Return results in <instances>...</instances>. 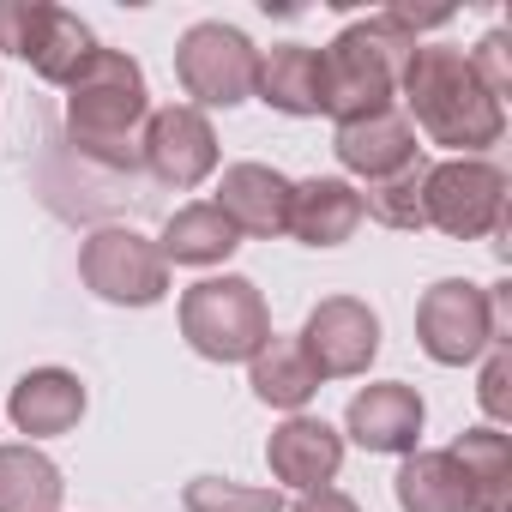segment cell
Masks as SVG:
<instances>
[{
  "label": "cell",
  "mask_w": 512,
  "mask_h": 512,
  "mask_svg": "<svg viewBox=\"0 0 512 512\" xmlns=\"http://www.w3.org/2000/svg\"><path fill=\"white\" fill-rule=\"evenodd\" d=\"M398 91H404L410 127H422L434 145H446L458 157H476L482 145H494L506 133V103L476 79L464 49L416 43L398 73Z\"/></svg>",
  "instance_id": "1"
},
{
  "label": "cell",
  "mask_w": 512,
  "mask_h": 512,
  "mask_svg": "<svg viewBox=\"0 0 512 512\" xmlns=\"http://www.w3.org/2000/svg\"><path fill=\"white\" fill-rule=\"evenodd\" d=\"M67 91V133L73 151L109 175H133L139 169V133L151 121V97H145V73L133 55L121 49H91V61L61 85Z\"/></svg>",
  "instance_id": "2"
},
{
  "label": "cell",
  "mask_w": 512,
  "mask_h": 512,
  "mask_svg": "<svg viewBox=\"0 0 512 512\" xmlns=\"http://www.w3.org/2000/svg\"><path fill=\"white\" fill-rule=\"evenodd\" d=\"M422 19L410 13H368L356 25H344L326 49H320V115L362 121L380 109H398V73L416 49Z\"/></svg>",
  "instance_id": "3"
},
{
  "label": "cell",
  "mask_w": 512,
  "mask_h": 512,
  "mask_svg": "<svg viewBox=\"0 0 512 512\" xmlns=\"http://www.w3.org/2000/svg\"><path fill=\"white\" fill-rule=\"evenodd\" d=\"M181 338L205 362H253L272 338V308L253 278L223 272V278L181 290Z\"/></svg>",
  "instance_id": "4"
},
{
  "label": "cell",
  "mask_w": 512,
  "mask_h": 512,
  "mask_svg": "<svg viewBox=\"0 0 512 512\" xmlns=\"http://www.w3.org/2000/svg\"><path fill=\"white\" fill-rule=\"evenodd\" d=\"M416 344L440 368H464L482 350L506 344V284L482 290L470 278H440L416 302Z\"/></svg>",
  "instance_id": "5"
},
{
  "label": "cell",
  "mask_w": 512,
  "mask_h": 512,
  "mask_svg": "<svg viewBox=\"0 0 512 512\" xmlns=\"http://www.w3.org/2000/svg\"><path fill=\"white\" fill-rule=\"evenodd\" d=\"M422 223L452 241H482L506 229V169L488 157H446L422 175Z\"/></svg>",
  "instance_id": "6"
},
{
  "label": "cell",
  "mask_w": 512,
  "mask_h": 512,
  "mask_svg": "<svg viewBox=\"0 0 512 512\" xmlns=\"http://www.w3.org/2000/svg\"><path fill=\"white\" fill-rule=\"evenodd\" d=\"M253 73H260V49H253L235 25L205 19L193 31H181L175 43V79L193 97V109H241L253 97Z\"/></svg>",
  "instance_id": "7"
},
{
  "label": "cell",
  "mask_w": 512,
  "mask_h": 512,
  "mask_svg": "<svg viewBox=\"0 0 512 512\" xmlns=\"http://www.w3.org/2000/svg\"><path fill=\"white\" fill-rule=\"evenodd\" d=\"M79 278L91 296L115 308H151L169 296V260L163 247L139 229H97L79 247Z\"/></svg>",
  "instance_id": "8"
},
{
  "label": "cell",
  "mask_w": 512,
  "mask_h": 512,
  "mask_svg": "<svg viewBox=\"0 0 512 512\" xmlns=\"http://www.w3.org/2000/svg\"><path fill=\"white\" fill-rule=\"evenodd\" d=\"M296 344H302V356L314 362L320 380H356L380 356V314L368 302H356V296H326L308 314Z\"/></svg>",
  "instance_id": "9"
},
{
  "label": "cell",
  "mask_w": 512,
  "mask_h": 512,
  "mask_svg": "<svg viewBox=\"0 0 512 512\" xmlns=\"http://www.w3.org/2000/svg\"><path fill=\"white\" fill-rule=\"evenodd\" d=\"M139 163H145L163 187L187 193V187H199V181L217 169V133H211V121H205L193 103L151 109V121H145V133H139Z\"/></svg>",
  "instance_id": "10"
},
{
  "label": "cell",
  "mask_w": 512,
  "mask_h": 512,
  "mask_svg": "<svg viewBox=\"0 0 512 512\" xmlns=\"http://www.w3.org/2000/svg\"><path fill=\"white\" fill-rule=\"evenodd\" d=\"M422 422H428L422 392H416V386H404V380L362 386V392L350 398V416H344V428H350V440H356L362 452H398V458H404V452H416Z\"/></svg>",
  "instance_id": "11"
},
{
  "label": "cell",
  "mask_w": 512,
  "mask_h": 512,
  "mask_svg": "<svg viewBox=\"0 0 512 512\" xmlns=\"http://www.w3.org/2000/svg\"><path fill=\"white\" fill-rule=\"evenodd\" d=\"M266 464H272V482L278 488H296V494H314L338 476L344 464V434L320 416H290L272 428L266 440Z\"/></svg>",
  "instance_id": "12"
},
{
  "label": "cell",
  "mask_w": 512,
  "mask_h": 512,
  "mask_svg": "<svg viewBox=\"0 0 512 512\" xmlns=\"http://www.w3.org/2000/svg\"><path fill=\"white\" fill-rule=\"evenodd\" d=\"M290 175H278L272 163H229L217 181V211L235 223V235H284L290 223Z\"/></svg>",
  "instance_id": "13"
},
{
  "label": "cell",
  "mask_w": 512,
  "mask_h": 512,
  "mask_svg": "<svg viewBox=\"0 0 512 512\" xmlns=\"http://www.w3.org/2000/svg\"><path fill=\"white\" fill-rule=\"evenodd\" d=\"M332 151H338V163H344L350 175H362V181H386V175H398L404 163L422 157V151H416V127H410L404 109H380V115L344 121V127L332 133Z\"/></svg>",
  "instance_id": "14"
},
{
  "label": "cell",
  "mask_w": 512,
  "mask_h": 512,
  "mask_svg": "<svg viewBox=\"0 0 512 512\" xmlns=\"http://www.w3.org/2000/svg\"><path fill=\"white\" fill-rule=\"evenodd\" d=\"M85 404L91 398H85V380L73 368H31V374H19V386L7 398V416H13L19 434L55 440V434H73L79 428Z\"/></svg>",
  "instance_id": "15"
},
{
  "label": "cell",
  "mask_w": 512,
  "mask_h": 512,
  "mask_svg": "<svg viewBox=\"0 0 512 512\" xmlns=\"http://www.w3.org/2000/svg\"><path fill=\"white\" fill-rule=\"evenodd\" d=\"M362 229V193L338 175H314L290 187V223L284 235H296L302 247H344Z\"/></svg>",
  "instance_id": "16"
},
{
  "label": "cell",
  "mask_w": 512,
  "mask_h": 512,
  "mask_svg": "<svg viewBox=\"0 0 512 512\" xmlns=\"http://www.w3.org/2000/svg\"><path fill=\"white\" fill-rule=\"evenodd\" d=\"M253 97L278 115H320V49L308 43H278L260 55Z\"/></svg>",
  "instance_id": "17"
},
{
  "label": "cell",
  "mask_w": 512,
  "mask_h": 512,
  "mask_svg": "<svg viewBox=\"0 0 512 512\" xmlns=\"http://www.w3.org/2000/svg\"><path fill=\"white\" fill-rule=\"evenodd\" d=\"M446 452L464 470L470 512H506V500H512V440L500 428H464Z\"/></svg>",
  "instance_id": "18"
},
{
  "label": "cell",
  "mask_w": 512,
  "mask_h": 512,
  "mask_svg": "<svg viewBox=\"0 0 512 512\" xmlns=\"http://www.w3.org/2000/svg\"><path fill=\"white\" fill-rule=\"evenodd\" d=\"M247 386H253V398H260V404L302 416V404L320 392V374H314V362L302 356L296 338H278V332H272L266 350L247 362Z\"/></svg>",
  "instance_id": "19"
},
{
  "label": "cell",
  "mask_w": 512,
  "mask_h": 512,
  "mask_svg": "<svg viewBox=\"0 0 512 512\" xmlns=\"http://www.w3.org/2000/svg\"><path fill=\"white\" fill-rule=\"evenodd\" d=\"M157 247H163V260H175V266H223L229 253L241 247V235H235V223L211 199H199V205H181L163 223Z\"/></svg>",
  "instance_id": "20"
},
{
  "label": "cell",
  "mask_w": 512,
  "mask_h": 512,
  "mask_svg": "<svg viewBox=\"0 0 512 512\" xmlns=\"http://www.w3.org/2000/svg\"><path fill=\"white\" fill-rule=\"evenodd\" d=\"M392 494H398V512H470V488L452 452H404Z\"/></svg>",
  "instance_id": "21"
},
{
  "label": "cell",
  "mask_w": 512,
  "mask_h": 512,
  "mask_svg": "<svg viewBox=\"0 0 512 512\" xmlns=\"http://www.w3.org/2000/svg\"><path fill=\"white\" fill-rule=\"evenodd\" d=\"M91 49H97L91 25H85L79 13H67V7H49V0H43L37 31H31V49H25L31 73H37V79H49V85H67V79H73L85 61H91Z\"/></svg>",
  "instance_id": "22"
},
{
  "label": "cell",
  "mask_w": 512,
  "mask_h": 512,
  "mask_svg": "<svg viewBox=\"0 0 512 512\" xmlns=\"http://www.w3.org/2000/svg\"><path fill=\"white\" fill-rule=\"evenodd\" d=\"M61 464L37 446H0V512H61Z\"/></svg>",
  "instance_id": "23"
},
{
  "label": "cell",
  "mask_w": 512,
  "mask_h": 512,
  "mask_svg": "<svg viewBox=\"0 0 512 512\" xmlns=\"http://www.w3.org/2000/svg\"><path fill=\"white\" fill-rule=\"evenodd\" d=\"M422 175H428V157L404 163V169L386 175V181H368L362 217H374V223H386V229H422Z\"/></svg>",
  "instance_id": "24"
},
{
  "label": "cell",
  "mask_w": 512,
  "mask_h": 512,
  "mask_svg": "<svg viewBox=\"0 0 512 512\" xmlns=\"http://www.w3.org/2000/svg\"><path fill=\"white\" fill-rule=\"evenodd\" d=\"M187 512H284V488H247L229 476H193L181 488Z\"/></svg>",
  "instance_id": "25"
},
{
  "label": "cell",
  "mask_w": 512,
  "mask_h": 512,
  "mask_svg": "<svg viewBox=\"0 0 512 512\" xmlns=\"http://www.w3.org/2000/svg\"><path fill=\"white\" fill-rule=\"evenodd\" d=\"M37 13H43V0H0V55H19L25 61Z\"/></svg>",
  "instance_id": "26"
},
{
  "label": "cell",
  "mask_w": 512,
  "mask_h": 512,
  "mask_svg": "<svg viewBox=\"0 0 512 512\" xmlns=\"http://www.w3.org/2000/svg\"><path fill=\"white\" fill-rule=\"evenodd\" d=\"M506 380H512V356H506V344H494V350H488V368H482V386H476V398H482V410H488L494 422L512 416V392H506Z\"/></svg>",
  "instance_id": "27"
},
{
  "label": "cell",
  "mask_w": 512,
  "mask_h": 512,
  "mask_svg": "<svg viewBox=\"0 0 512 512\" xmlns=\"http://www.w3.org/2000/svg\"><path fill=\"white\" fill-rule=\"evenodd\" d=\"M470 67H476V79L506 103V85H512V79H506V31H488V37L470 49Z\"/></svg>",
  "instance_id": "28"
},
{
  "label": "cell",
  "mask_w": 512,
  "mask_h": 512,
  "mask_svg": "<svg viewBox=\"0 0 512 512\" xmlns=\"http://www.w3.org/2000/svg\"><path fill=\"white\" fill-rule=\"evenodd\" d=\"M290 512H362V506H356L344 488H314V494H302Z\"/></svg>",
  "instance_id": "29"
}]
</instances>
